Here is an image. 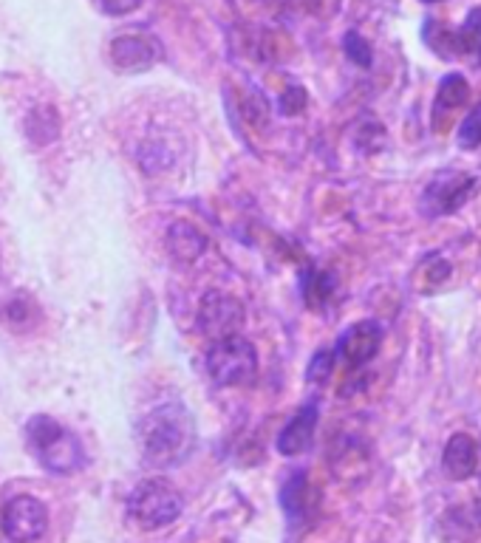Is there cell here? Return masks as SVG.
Segmentation results:
<instances>
[{"mask_svg":"<svg viewBox=\"0 0 481 543\" xmlns=\"http://www.w3.org/2000/svg\"><path fill=\"white\" fill-rule=\"evenodd\" d=\"M278 105H281V114L286 116L300 114V111L306 108V91H303L300 85H289V88L281 94V99H278Z\"/></svg>","mask_w":481,"mask_h":543,"instance_id":"cell-21","label":"cell"},{"mask_svg":"<svg viewBox=\"0 0 481 543\" xmlns=\"http://www.w3.org/2000/svg\"><path fill=\"white\" fill-rule=\"evenodd\" d=\"M459 148L462 150H476L481 148V105H476L470 114L462 119L459 125Z\"/></svg>","mask_w":481,"mask_h":543,"instance_id":"cell-18","label":"cell"},{"mask_svg":"<svg viewBox=\"0 0 481 543\" xmlns=\"http://www.w3.org/2000/svg\"><path fill=\"white\" fill-rule=\"evenodd\" d=\"M320 411H317V402H306L289 422L286 428L278 433V453L281 456H300L306 453L312 442H315V430Z\"/></svg>","mask_w":481,"mask_h":543,"instance_id":"cell-12","label":"cell"},{"mask_svg":"<svg viewBox=\"0 0 481 543\" xmlns=\"http://www.w3.org/2000/svg\"><path fill=\"white\" fill-rule=\"evenodd\" d=\"M467 99H470V83L459 71H450L439 80L436 88V97H433L431 108V128L433 133H445L453 125V119L459 111L467 108Z\"/></svg>","mask_w":481,"mask_h":543,"instance_id":"cell-9","label":"cell"},{"mask_svg":"<svg viewBox=\"0 0 481 543\" xmlns=\"http://www.w3.org/2000/svg\"><path fill=\"white\" fill-rule=\"evenodd\" d=\"M182 510L184 504L179 490L170 487L167 481H159V478L142 481L128 495V518L145 532L170 527L173 521H179Z\"/></svg>","mask_w":481,"mask_h":543,"instance_id":"cell-3","label":"cell"},{"mask_svg":"<svg viewBox=\"0 0 481 543\" xmlns=\"http://www.w3.org/2000/svg\"><path fill=\"white\" fill-rule=\"evenodd\" d=\"M315 504H317L315 490H312V484H309L306 473H303V470H300V473H292L281 490V507L283 512L289 515V521H292V524L306 521V518L312 515V510H315Z\"/></svg>","mask_w":481,"mask_h":543,"instance_id":"cell-14","label":"cell"},{"mask_svg":"<svg viewBox=\"0 0 481 543\" xmlns=\"http://www.w3.org/2000/svg\"><path fill=\"white\" fill-rule=\"evenodd\" d=\"M244 326V306L233 295L210 292L199 303V329L210 340L233 337Z\"/></svg>","mask_w":481,"mask_h":543,"instance_id":"cell-7","label":"cell"},{"mask_svg":"<svg viewBox=\"0 0 481 543\" xmlns=\"http://www.w3.org/2000/svg\"><path fill=\"white\" fill-rule=\"evenodd\" d=\"M422 3H436V0H422Z\"/></svg>","mask_w":481,"mask_h":543,"instance_id":"cell-23","label":"cell"},{"mask_svg":"<svg viewBox=\"0 0 481 543\" xmlns=\"http://www.w3.org/2000/svg\"><path fill=\"white\" fill-rule=\"evenodd\" d=\"M26 445L54 476H74L85 467V447L77 433L51 416H34L26 425Z\"/></svg>","mask_w":481,"mask_h":543,"instance_id":"cell-2","label":"cell"},{"mask_svg":"<svg viewBox=\"0 0 481 543\" xmlns=\"http://www.w3.org/2000/svg\"><path fill=\"white\" fill-rule=\"evenodd\" d=\"M167 249L179 264H193L207 249V235L199 227L187 224V221H176L167 232Z\"/></svg>","mask_w":481,"mask_h":543,"instance_id":"cell-15","label":"cell"},{"mask_svg":"<svg viewBox=\"0 0 481 543\" xmlns=\"http://www.w3.org/2000/svg\"><path fill=\"white\" fill-rule=\"evenodd\" d=\"M136 439L148 467H176L196 445V422L182 402H165L142 416Z\"/></svg>","mask_w":481,"mask_h":543,"instance_id":"cell-1","label":"cell"},{"mask_svg":"<svg viewBox=\"0 0 481 543\" xmlns=\"http://www.w3.org/2000/svg\"><path fill=\"white\" fill-rule=\"evenodd\" d=\"M343 51H346V57H349L354 66L371 68V63H374L371 46H368V40H365L363 34L357 32L346 34V37H343Z\"/></svg>","mask_w":481,"mask_h":543,"instance_id":"cell-19","label":"cell"},{"mask_svg":"<svg viewBox=\"0 0 481 543\" xmlns=\"http://www.w3.org/2000/svg\"><path fill=\"white\" fill-rule=\"evenodd\" d=\"M442 467L453 481L473 478L481 467V445L470 433H453L442 453Z\"/></svg>","mask_w":481,"mask_h":543,"instance_id":"cell-11","label":"cell"},{"mask_svg":"<svg viewBox=\"0 0 481 543\" xmlns=\"http://www.w3.org/2000/svg\"><path fill=\"white\" fill-rule=\"evenodd\" d=\"M145 0H100V6L105 9V15L111 17H125L136 12Z\"/></svg>","mask_w":481,"mask_h":543,"instance_id":"cell-22","label":"cell"},{"mask_svg":"<svg viewBox=\"0 0 481 543\" xmlns=\"http://www.w3.org/2000/svg\"><path fill=\"white\" fill-rule=\"evenodd\" d=\"M476 193H479V179L476 176H470L465 170H442L422 190L419 210L428 218L453 215L459 213Z\"/></svg>","mask_w":481,"mask_h":543,"instance_id":"cell-5","label":"cell"},{"mask_svg":"<svg viewBox=\"0 0 481 543\" xmlns=\"http://www.w3.org/2000/svg\"><path fill=\"white\" fill-rule=\"evenodd\" d=\"M448 60H465L473 68H481V9H473L465 17L459 32L448 34Z\"/></svg>","mask_w":481,"mask_h":543,"instance_id":"cell-13","label":"cell"},{"mask_svg":"<svg viewBox=\"0 0 481 543\" xmlns=\"http://www.w3.org/2000/svg\"><path fill=\"white\" fill-rule=\"evenodd\" d=\"M0 529L12 543L40 541L49 529V510L34 495H15L0 515Z\"/></svg>","mask_w":481,"mask_h":543,"instance_id":"cell-6","label":"cell"},{"mask_svg":"<svg viewBox=\"0 0 481 543\" xmlns=\"http://www.w3.org/2000/svg\"><path fill=\"white\" fill-rule=\"evenodd\" d=\"M382 346V326L377 320H360L340 334L334 354L346 362L349 368H360L365 362L377 357Z\"/></svg>","mask_w":481,"mask_h":543,"instance_id":"cell-8","label":"cell"},{"mask_svg":"<svg viewBox=\"0 0 481 543\" xmlns=\"http://www.w3.org/2000/svg\"><path fill=\"white\" fill-rule=\"evenodd\" d=\"M334 360H337V354H334V351H329V348L317 351L315 357H312V362H309V371H306V379H309V382H315V385H323L326 379L332 377Z\"/></svg>","mask_w":481,"mask_h":543,"instance_id":"cell-20","label":"cell"},{"mask_svg":"<svg viewBox=\"0 0 481 543\" xmlns=\"http://www.w3.org/2000/svg\"><path fill=\"white\" fill-rule=\"evenodd\" d=\"M159 57L162 49L150 34H119L111 43V63L125 74L148 71L159 63Z\"/></svg>","mask_w":481,"mask_h":543,"instance_id":"cell-10","label":"cell"},{"mask_svg":"<svg viewBox=\"0 0 481 543\" xmlns=\"http://www.w3.org/2000/svg\"><path fill=\"white\" fill-rule=\"evenodd\" d=\"M334 295V275L320 272V269H306L303 272V297L312 309H320L329 297Z\"/></svg>","mask_w":481,"mask_h":543,"instance_id":"cell-17","label":"cell"},{"mask_svg":"<svg viewBox=\"0 0 481 543\" xmlns=\"http://www.w3.org/2000/svg\"><path fill=\"white\" fill-rule=\"evenodd\" d=\"M26 136L34 145H49L60 136V114L51 105H40L26 116Z\"/></svg>","mask_w":481,"mask_h":543,"instance_id":"cell-16","label":"cell"},{"mask_svg":"<svg viewBox=\"0 0 481 543\" xmlns=\"http://www.w3.org/2000/svg\"><path fill=\"white\" fill-rule=\"evenodd\" d=\"M207 371L216 385H247L258 374V354L241 334L213 340L207 351Z\"/></svg>","mask_w":481,"mask_h":543,"instance_id":"cell-4","label":"cell"}]
</instances>
